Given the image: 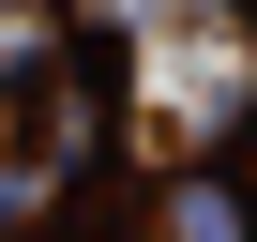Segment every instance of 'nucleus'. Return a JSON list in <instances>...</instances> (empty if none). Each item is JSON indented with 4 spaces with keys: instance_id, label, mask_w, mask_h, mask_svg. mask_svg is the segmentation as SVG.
<instances>
[{
    "instance_id": "nucleus-1",
    "label": "nucleus",
    "mask_w": 257,
    "mask_h": 242,
    "mask_svg": "<svg viewBox=\"0 0 257 242\" xmlns=\"http://www.w3.org/2000/svg\"><path fill=\"white\" fill-rule=\"evenodd\" d=\"M152 242H257V197H242L227 167H182V182L152 197Z\"/></svg>"
}]
</instances>
